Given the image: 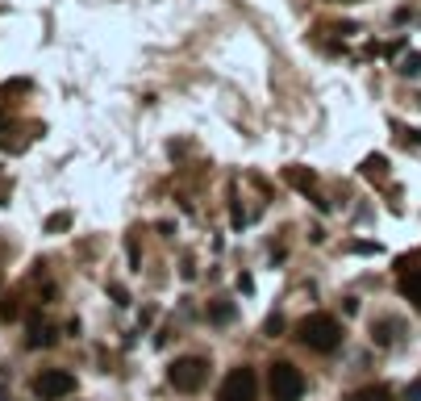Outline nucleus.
<instances>
[{
  "mask_svg": "<svg viewBox=\"0 0 421 401\" xmlns=\"http://www.w3.org/2000/svg\"><path fill=\"white\" fill-rule=\"evenodd\" d=\"M296 339L305 343V347H313V351H338L342 347V322L338 318H330V314H305L301 322H296Z\"/></svg>",
  "mask_w": 421,
  "mask_h": 401,
  "instance_id": "obj_1",
  "label": "nucleus"
},
{
  "mask_svg": "<svg viewBox=\"0 0 421 401\" xmlns=\"http://www.w3.org/2000/svg\"><path fill=\"white\" fill-rule=\"evenodd\" d=\"M267 393H271V401H301V393H305L301 368L288 364V360L271 364V368H267Z\"/></svg>",
  "mask_w": 421,
  "mask_h": 401,
  "instance_id": "obj_2",
  "label": "nucleus"
},
{
  "mask_svg": "<svg viewBox=\"0 0 421 401\" xmlns=\"http://www.w3.org/2000/svg\"><path fill=\"white\" fill-rule=\"evenodd\" d=\"M205 377H209V364L196 360V356H184V360H175V364L167 368V381H171L180 393H196V389L205 385Z\"/></svg>",
  "mask_w": 421,
  "mask_h": 401,
  "instance_id": "obj_3",
  "label": "nucleus"
},
{
  "mask_svg": "<svg viewBox=\"0 0 421 401\" xmlns=\"http://www.w3.org/2000/svg\"><path fill=\"white\" fill-rule=\"evenodd\" d=\"M255 393H259V377H255V368H234V372L221 381L217 401H255Z\"/></svg>",
  "mask_w": 421,
  "mask_h": 401,
  "instance_id": "obj_4",
  "label": "nucleus"
},
{
  "mask_svg": "<svg viewBox=\"0 0 421 401\" xmlns=\"http://www.w3.org/2000/svg\"><path fill=\"white\" fill-rule=\"evenodd\" d=\"M33 393L42 401H63L67 393H75V377L63 372V368H46V372L33 377Z\"/></svg>",
  "mask_w": 421,
  "mask_h": 401,
  "instance_id": "obj_5",
  "label": "nucleus"
},
{
  "mask_svg": "<svg viewBox=\"0 0 421 401\" xmlns=\"http://www.w3.org/2000/svg\"><path fill=\"white\" fill-rule=\"evenodd\" d=\"M401 293H405V301H413L421 310V272H405L401 276Z\"/></svg>",
  "mask_w": 421,
  "mask_h": 401,
  "instance_id": "obj_6",
  "label": "nucleus"
},
{
  "mask_svg": "<svg viewBox=\"0 0 421 401\" xmlns=\"http://www.w3.org/2000/svg\"><path fill=\"white\" fill-rule=\"evenodd\" d=\"M25 343H29V347H50V343H54V331H50L46 322H33L29 335H25Z\"/></svg>",
  "mask_w": 421,
  "mask_h": 401,
  "instance_id": "obj_7",
  "label": "nucleus"
},
{
  "mask_svg": "<svg viewBox=\"0 0 421 401\" xmlns=\"http://www.w3.org/2000/svg\"><path fill=\"white\" fill-rule=\"evenodd\" d=\"M288 184H292V188L313 192V184H317V180H313V172H309V167H288Z\"/></svg>",
  "mask_w": 421,
  "mask_h": 401,
  "instance_id": "obj_8",
  "label": "nucleus"
},
{
  "mask_svg": "<svg viewBox=\"0 0 421 401\" xmlns=\"http://www.w3.org/2000/svg\"><path fill=\"white\" fill-rule=\"evenodd\" d=\"M351 401H392V393H388L384 385H372V389H359V393H351Z\"/></svg>",
  "mask_w": 421,
  "mask_h": 401,
  "instance_id": "obj_9",
  "label": "nucleus"
},
{
  "mask_svg": "<svg viewBox=\"0 0 421 401\" xmlns=\"http://www.w3.org/2000/svg\"><path fill=\"white\" fill-rule=\"evenodd\" d=\"M401 75H421V54L418 50H409V54L401 59Z\"/></svg>",
  "mask_w": 421,
  "mask_h": 401,
  "instance_id": "obj_10",
  "label": "nucleus"
},
{
  "mask_svg": "<svg viewBox=\"0 0 421 401\" xmlns=\"http://www.w3.org/2000/svg\"><path fill=\"white\" fill-rule=\"evenodd\" d=\"M392 331H401V326H392V322H376V343L388 347V343H392Z\"/></svg>",
  "mask_w": 421,
  "mask_h": 401,
  "instance_id": "obj_11",
  "label": "nucleus"
},
{
  "mask_svg": "<svg viewBox=\"0 0 421 401\" xmlns=\"http://www.w3.org/2000/svg\"><path fill=\"white\" fill-rule=\"evenodd\" d=\"M363 167H367V176H384V155H372Z\"/></svg>",
  "mask_w": 421,
  "mask_h": 401,
  "instance_id": "obj_12",
  "label": "nucleus"
},
{
  "mask_svg": "<svg viewBox=\"0 0 421 401\" xmlns=\"http://www.w3.org/2000/svg\"><path fill=\"white\" fill-rule=\"evenodd\" d=\"M67 226H71V218H67V213H54V218L46 222V230H50V234H54V230H67Z\"/></svg>",
  "mask_w": 421,
  "mask_h": 401,
  "instance_id": "obj_13",
  "label": "nucleus"
},
{
  "mask_svg": "<svg viewBox=\"0 0 421 401\" xmlns=\"http://www.w3.org/2000/svg\"><path fill=\"white\" fill-rule=\"evenodd\" d=\"M280 331H284V318H280V314H271V318H267V335H280Z\"/></svg>",
  "mask_w": 421,
  "mask_h": 401,
  "instance_id": "obj_14",
  "label": "nucleus"
},
{
  "mask_svg": "<svg viewBox=\"0 0 421 401\" xmlns=\"http://www.w3.org/2000/svg\"><path fill=\"white\" fill-rule=\"evenodd\" d=\"M405 401H421V381H413V385L405 389Z\"/></svg>",
  "mask_w": 421,
  "mask_h": 401,
  "instance_id": "obj_15",
  "label": "nucleus"
}]
</instances>
